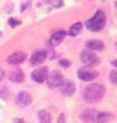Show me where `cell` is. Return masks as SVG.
<instances>
[{
  "mask_svg": "<svg viewBox=\"0 0 117 123\" xmlns=\"http://www.w3.org/2000/svg\"><path fill=\"white\" fill-rule=\"evenodd\" d=\"M8 79L10 80L11 82H14V83H21V82L24 81V79H25L24 72L22 71V69H21V68L14 67V68H13V69H11V70L9 71Z\"/></svg>",
  "mask_w": 117,
  "mask_h": 123,
  "instance_id": "cell-10",
  "label": "cell"
},
{
  "mask_svg": "<svg viewBox=\"0 0 117 123\" xmlns=\"http://www.w3.org/2000/svg\"><path fill=\"white\" fill-rule=\"evenodd\" d=\"M66 35H67V32H65L64 30L56 31V32L52 35V37H50V44L52 46H58L65 39Z\"/></svg>",
  "mask_w": 117,
  "mask_h": 123,
  "instance_id": "cell-13",
  "label": "cell"
},
{
  "mask_svg": "<svg viewBox=\"0 0 117 123\" xmlns=\"http://www.w3.org/2000/svg\"><path fill=\"white\" fill-rule=\"evenodd\" d=\"M77 75L81 81H92L99 76V73L95 69H92V67L84 66L79 68V70L77 71Z\"/></svg>",
  "mask_w": 117,
  "mask_h": 123,
  "instance_id": "cell-3",
  "label": "cell"
},
{
  "mask_svg": "<svg viewBox=\"0 0 117 123\" xmlns=\"http://www.w3.org/2000/svg\"><path fill=\"white\" fill-rule=\"evenodd\" d=\"M114 119V116L111 113L108 112H102V113H98L97 116V123H109Z\"/></svg>",
  "mask_w": 117,
  "mask_h": 123,
  "instance_id": "cell-15",
  "label": "cell"
},
{
  "mask_svg": "<svg viewBox=\"0 0 117 123\" xmlns=\"http://www.w3.org/2000/svg\"><path fill=\"white\" fill-rule=\"evenodd\" d=\"M58 87L64 97H72L75 92V85L72 81H63Z\"/></svg>",
  "mask_w": 117,
  "mask_h": 123,
  "instance_id": "cell-11",
  "label": "cell"
},
{
  "mask_svg": "<svg viewBox=\"0 0 117 123\" xmlns=\"http://www.w3.org/2000/svg\"><path fill=\"white\" fill-rule=\"evenodd\" d=\"M58 123H66V119H65V114H61L58 118Z\"/></svg>",
  "mask_w": 117,
  "mask_h": 123,
  "instance_id": "cell-22",
  "label": "cell"
},
{
  "mask_svg": "<svg viewBox=\"0 0 117 123\" xmlns=\"http://www.w3.org/2000/svg\"><path fill=\"white\" fill-rule=\"evenodd\" d=\"M8 25H9L10 27H13V28H14V27L21 25V22H20L19 20H17V18H9V20H8Z\"/></svg>",
  "mask_w": 117,
  "mask_h": 123,
  "instance_id": "cell-18",
  "label": "cell"
},
{
  "mask_svg": "<svg viewBox=\"0 0 117 123\" xmlns=\"http://www.w3.org/2000/svg\"><path fill=\"white\" fill-rule=\"evenodd\" d=\"M80 59L82 61V63H84L86 66H89V67L98 66L101 62L100 57L92 50H89V49H84V50L81 51Z\"/></svg>",
  "mask_w": 117,
  "mask_h": 123,
  "instance_id": "cell-4",
  "label": "cell"
},
{
  "mask_svg": "<svg viewBox=\"0 0 117 123\" xmlns=\"http://www.w3.org/2000/svg\"><path fill=\"white\" fill-rule=\"evenodd\" d=\"M49 4H52V6H53V7H61V6H63L64 2L62 1V0H53Z\"/></svg>",
  "mask_w": 117,
  "mask_h": 123,
  "instance_id": "cell-19",
  "label": "cell"
},
{
  "mask_svg": "<svg viewBox=\"0 0 117 123\" xmlns=\"http://www.w3.org/2000/svg\"><path fill=\"white\" fill-rule=\"evenodd\" d=\"M4 75H5V74H4V71H3L2 69H0V82H1L2 79L4 78Z\"/></svg>",
  "mask_w": 117,
  "mask_h": 123,
  "instance_id": "cell-24",
  "label": "cell"
},
{
  "mask_svg": "<svg viewBox=\"0 0 117 123\" xmlns=\"http://www.w3.org/2000/svg\"><path fill=\"white\" fill-rule=\"evenodd\" d=\"M46 51L44 50H37L33 52V55H31V59H30V63L32 66H38V65L42 64L43 62L46 60Z\"/></svg>",
  "mask_w": 117,
  "mask_h": 123,
  "instance_id": "cell-12",
  "label": "cell"
},
{
  "mask_svg": "<svg viewBox=\"0 0 117 123\" xmlns=\"http://www.w3.org/2000/svg\"><path fill=\"white\" fill-rule=\"evenodd\" d=\"M110 77H111V81L114 84H117V71L116 70H113L111 72Z\"/></svg>",
  "mask_w": 117,
  "mask_h": 123,
  "instance_id": "cell-20",
  "label": "cell"
},
{
  "mask_svg": "<svg viewBox=\"0 0 117 123\" xmlns=\"http://www.w3.org/2000/svg\"><path fill=\"white\" fill-rule=\"evenodd\" d=\"M81 30H82V23H80V22H77L75 23V24H73L71 27H70V29L68 31V35L69 36H77L78 34H79L81 32Z\"/></svg>",
  "mask_w": 117,
  "mask_h": 123,
  "instance_id": "cell-16",
  "label": "cell"
},
{
  "mask_svg": "<svg viewBox=\"0 0 117 123\" xmlns=\"http://www.w3.org/2000/svg\"><path fill=\"white\" fill-rule=\"evenodd\" d=\"M103 1H105V0H103Z\"/></svg>",
  "mask_w": 117,
  "mask_h": 123,
  "instance_id": "cell-26",
  "label": "cell"
},
{
  "mask_svg": "<svg viewBox=\"0 0 117 123\" xmlns=\"http://www.w3.org/2000/svg\"><path fill=\"white\" fill-rule=\"evenodd\" d=\"M106 94V88L103 84L100 83H91L86 85L82 90V97L85 102L87 103H97Z\"/></svg>",
  "mask_w": 117,
  "mask_h": 123,
  "instance_id": "cell-1",
  "label": "cell"
},
{
  "mask_svg": "<svg viewBox=\"0 0 117 123\" xmlns=\"http://www.w3.org/2000/svg\"><path fill=\"white\" fill-rule=\"evenodd\" d=\"M97 109L88 108V109L83 110L80 113V120L83 123H97V116H98Z\"/></svg>",
  "mask_w": 117,
  "mask_h": 123,
  "instance_id": "cell-6",
  "label": "cell"
},
{
  "mask_svg": "<svg viewBox=\"0 0 117 123\" xmlns=\"http://www.w3.org/2000/svg\"><path fill=\"white\" fill-rule=\"evenodd\" d=\"M48 74V69L47 67H41L35 70L31 73V78L37 83H43L46 80V77Z\"/></svg>",
  "mask_w": 117,
  "mask_h": 123,
  "instance_id": "cell-8",
  "label": "cell"
},
{
  "mask_svg": "<svg viewBox=\"0 0 117 123\" xmlns=\"http://www.w3.org/2000/svg\"><path fill=\"white\" fill-rule=\"evenodd\" d=\"M63 81H64V76L58 70H53L50 73H48L47 77H46V82H47V86L49 88L58 87Z\"/></svg>",
  "mask_w": 117,
  "mask_h": 123,
  "instance_id": "cell-5",
  "label": "cell"
},
{
  "mask_svg": "<svg viewBox=\"0 0 117 123\" xmlns=\"http://www.w3.org/2000/svg\"><path fill=\"white\" fill-rule=\"evenodd\" d=\"M106 26V15L104 11L98 10L91 18L85 22V27L92 32H101Z\"/></svg>",
  "mask_w": 117,
  "mask_h": 123,
  "instance_id": "cell-2",
  "label": "cell"
},
{
  "mask_svg": "<svg viewBox=\"0 0 117 123\" xmlns=\"http://www.w3.org/2000/svg\"><path fill=\"white\" fill-rule=\"evenodd\" d=\"M86 47L89 49V50H103L105 48V44L103 41H101L99 39H91V40H87L86 43Z\"/></svg>",
  "mask_w": 117,
  "mask_h": 123,
  "instance_id": "cell-14",
  "label": "cell"
},
{
  "mask_svg": "<svg viewBox=\"0 0 117 123\" xmlns=\"http://www.w3.org/2000/svg\"><path fill=\"white\" fill-rule=\"evenodd\" d=\"M58 63H60L61 66H63L64 68H68V67L71 66V62L68 61V60H61Z\"/></svg>",
  "mask_w": 117,
  "mask_h": 123,
  "instance_id": "cell-21",
  "label": "cell"
},
{
  "mask_svg": "<svg viewBox=\"0 0 117 123\" xmlns=\"http://www.w3.org/2000/svg\"><path fill=\"white\" fill-rule=\"evenodd\" d=\"M26 59H27V53L20 50V51H15L13 53H11L10 55L7 56L6 63L9 64V65L17 66V65H19V64H22Z\"/></svg>",
  "mask_w": 117,
  "mask_h": 123,
  "instance_id": "cell-9",
  "label": "cell"
},
{
  "mask_svg": "<svg viewBox=\"0 0 117 123\" xmlns=\"http://www.w3.org/2000/svg\"><path fill=\"white\" fill-rule=\"evenodd\" d=\"M13 123H26L23 118H13Z\"/></svg>",
  "mask_w": 117,
  "mask_h": 123,
  "instance_id": "cell-23",
  "label": "cell"
},
{
  "mask_svg": "<svg viewBox=\"0 0 117 123\" xmlns=\"http://www.w3.org/2000/svg\"><path fill=\"white\" fill-rule=\"evenodd\" d=\"M15 105L22 108H26L31 105L32 103V97L30 95V93H28L27 91H21L19 92V94L15 97L14 99Z\"/></svg>",
  "mask_w": 117,
  "mask_h": 123,
  "instance_id": "cell-7",
  "label": "cell"
},
{
  "mask_svg": "<svg viewBox=\"0 0 117 123\" xmlns=\"http://www.w3.org/2000/svg\"><path fill=\"white\" fill-rule=\"evenodd\" d=\"M45 1H46V2H47V3H50V2H52V1H53V0H45Z\"/></svg>",
  "mask_w": 117,
  "mask_h": 123,
  "instance_id": "cell-25",
  "label": "cell"
},
{
  "mask_svg": "<svg viewBox=\"0 0 117 123\" xmlns=\"http://www.w3.org/2000/svg\"><path fill=\"white\" fill-rule=\"evenodd\" d=\"M38 120L39 123H50V114L46 110H40L38 112Z\"/></svg>",
  "mask_w": 117,
  "mask_h": 123,
  "instance_id": "cell-17",
  "label": "cell"
}]
</instances>
